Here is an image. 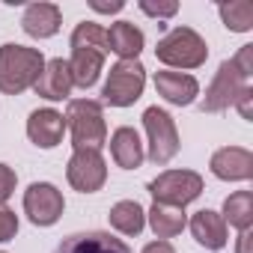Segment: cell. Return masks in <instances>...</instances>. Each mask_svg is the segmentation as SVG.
I'll list each match as a JSON object with an SVG mask.
<instances>
[{"mask_svg": "<svg viewBox=\"0 0 253 253\" xmlns=\"http://www.w3.org/2000/svg\"><path fill=\"white\" fill-rule=\"evenodd\" d=\"M42 69H45V54L39 48H27L15 42L0 45V92L21 95L39 81Z\"/></svg>", "mask_w": 253, "mask_h": 253, "instance_id": "1", "label": "cell"}, {"mask_svg": "<svg viewBox=\"0 0 253 253\" xmlns=\"http://www.w3.org/2000/svg\"><path fill=\"white\" fill-rule=\"evenodd\" d=\"M66 125L72 131L75 149H101L107 140V122L101 101L95 98H72L66 107Z\"/></svg>", "mask_w": 253, "mask_h": 253, "instance_id": "2", "label": "cell"}, {"mask_svg": "<svg viewBox=\"0 0 253 253\" xmlns=\"http://www.w3.org/2000/svg\"><path fill=\"white\" fill-rule=\"evenodd\" d=\"M155 57L170 69H200L209 60V45L197 30L173 27L170 33H164L158 39Z\"/></svg>", "mask_w": 253, "mask_h": 253, "instance_id": "3", "label": "cell"}, {"mask_svg": "<svg viewBox=\"0 0 253 253\" xmlns=\"http://www.w3.org/2000/svg\"><path fill=\"white\" fill-rule=\"evenodd\" d=\"M146 86V69L140 60H119L116 66H110L101 98L110 107H131Z\"/></svg>", "mask_w": 253, "mask_h": 253, "instance_id": "4", "label": "cell"}, {"mask_svg": "<svg viewBox=\"0 0 253 253\" xmlns=\"http://www.w3.org/2000/svg\"><path fill=\"white\" fill-rule=\"evenodd\" d=\"M143 128H146V137H149L146 158L152 164H158V167L170 164L176 158L179 146H182L179 128H176L173 116L167 110H161V107H146V113H143Z\"/></svg>", "mask_w": 253, "mask_h": 253, "instance_id": "5", "label": "cell"}, {"mask_svg": "<svg viewBox=\"0 0 253 253\" xmlns=\"http://www.w3.org/2000/svg\"><path fill=\"white\" fill-rule=\"evenodd\" d=\"M149 194L161 206L185 209L203 194V176L194 170H164L158 179L149 182Z\"/></svg>", "mask_w": 253, "mask_h": 253, "instance_id": "6", "label": "cell"}, {"mask_svg": "<svg viewBox=\"0 0 253 253\" xmlns=\"http://www.w3.org/2000/svg\"><path fill=\"white\" fill-rule=\"evenodd\" d=\"M247 81H250V78H247L232 60H223V63L217 66V72H214V78H211L206 95H203V104H200L203 113H220V110H226L229 104H235V98L250 86Z\"/></svg>", "mask_w": 253, "mask_h": 253, "instance_id": "7", "label": "cell"}, {"mask_svg": "<svg viewBox=\"0 0 253 253\" xmlns=\"http://www.w3.org/2000/svg\"><path fill=\"white\" fill-rule=\"evenodd\" d=\"M66 179L81 194H95L107 182V164L98 149H75L66 167Z\"/></svg>", "mask_w": 253, "mask_h": 253, "instance_id": "8", "label": "cell"}, {"mask_svg": "<svg viewBox=\"0 0 253 253\" xmlns=\"http://www.w3.org/2000/svg\"><path fill=\"white\" fill-rule=\"evenodd\" d=\"M63 209H66L63 194L51 182H33L24 191V214L36 226H54L63 217Z\"/></svg>", "mask_w": 253, "mask_h": 253, "instance_id": "9", "label": "cell"}, {"mask_svg": "<svg viewBox=\"0 0 253 253\" xmlns=\"http://www.w3.org/2000/svg\"><path fill=\"white\" fill-rule=\"evenodd\" d=\"M209 167L223 182H247L253 179V152L244 146H223L211 155Z\"/></svg>", "mask_w": 253, "mask_h": 253, "instance_id": "10", "label": "cell"}, {"mask_svg": "<svg viewBox=\"0 0 253 253\" xmlns=\"http://www.w3.org/2000/svg\"><path fill=\"white\" fill-rule=\"evenodd\" d=\"M54 253H131V247L110 232L92 229V232H75L63 238Z\"/></svg>", "mask_w": 253, "mask_h": 253, "instance_id": "11", "label": "cell"}, {"mask_svg": "<svg viewBox=\"0 0 253 253\" xmlns=\"http://www.w3.org/2000/svg\"><path fill=\"white\" fill-rule=\"evenodd\" d=\"M66 134V116L54 107H39L27 119V137L39 149H54Z\"/></svg>", "mask_w": 253, "mask_h": 253, "instance_id": "12", "label": "cell"}, {"mask_svg": "<svg viewBox=\"0 0 253 253\" xmlns=\"http://www.w3.org/2000/svg\"><path fill=\"white\" fill-rule=\"evenodd\" d=\"M72 86H75V84H72L69 60H63V57L48 60L45 69H42V75H39V81L33 84L36 95H42V98H48V101H63V98H69Z\"/></svg>", "mask_w": 253, "mask_h": 253, "instance_id": "13", "label": "cell"}, {"mask_svg": "<svg viewBox=\"0 0 253 253\" xmlns=\"http://www.w3.org/2000/svg\"><path fill=\"white\" fill-rule=\"evenodd\" d=\"M155 89H158V95H164V98H167L170 104H176V107H185V104H191V101L200 95V84H197L194 75L170 72V69L155 72Z\"/></svg>", "mask_w": 253, "mask_h": 253, "instance_id": "14", "label": "cell"}, {"mask_svg": "<svg viewBox=\"0 0 253 253\" xmlns=\"http://www.w3.org/2000/svg\"><path fill=\"white\" fill-rule=\"evenodd\" d=\"M110 155H113L116 167H122V170H137L143 164L146 152H143L140 134L131 128V125H119V128L110 134Z\"/></svg>", "mask_w": 253, "mask_h": 253, "instance_id": "15", "label": "cell"}, {"mask_svg": "<svg viewBox=\"0 0 253 253\" xmlns=\"http://www.w3.org/2000/svg\"><path fill=\"white\" fill-rule=\"evenodd\" d=\"M63 24V12L57 3H30L21 15V27L33 39H51Z\"/></svg>", "mask_w": 253, "mask_h": 253, "instance_id": "16", "label": "cell"}, {"mask_svg": "<svg viewBox=\"0 0 253 253\" xmlns=\"http://www.w3.org/2000/svg\"><path fill=\"white\" fill-rule=\"evenodd\" d=\"M188 226H191V235L197 238V244H203L206 250H223V247H226L229 232H226V223H223V217H220L217 211L200 209V211L191 217Z\"/></svg>", "mask_w": 253, "mask_h": 253, "instance_id": "17", "label": "cell"}, {"mask_svg": "<svg viewBox=\"0 0 253 253\" xmlns=\"http://www.w3.org/2000/svg\"><path fill=\"white\" fill-rule=\"evenodd\" d=\"M143 42V30H137L131 21H116L107 30V51H113L119 60H137Z\"/></svg>", "mask_w": 253, "mask_h": 253, "instance_id": "18", "label": "cell"}, {"mask_svg": "<svg viewBox=\"0 0 253 253\" xmlns=\"http://www.w3.org/2000/svg\"><path fill=\"white\" fill-rule=\"evenodd\" d=\"M104 57H107V54L92 51V48H72V60H69L72 84L81 86V89H89V86L98 81V75H101Z\"/></svg>", "mask_w": 253, "mask_h": 253, "instance_id": "19", "label": "cell"}, {"mask_svg": "<svg viewBox=\"0 0 253 253\" xmlns=\"http://www.w3.org/2000/svg\"><path fill=\"white\" fill-rule=\"evenodd\" d=\"M107 220L122 235H140L143 226H146V211H143V206L137 200H119L107 211Z\"/></svg>", "mask_w": 253, "mask_h": 253, "instance_id": "20", "label": "cell"}, {"mask_svg": "<svg viewBox=\"0 0 253 253\" xmlns=\"http://www.w3.org/2000/svg\"><path fill=\"white\" fill-rule=\"evenodd\" d=\"M146 217H149L152 232H155L161 241H167V238L179 235V232L185 229V223H188L185 209H176V206H161V203H155V206L146 211Z\"/></svg>", "mask_w": 253, "mask_h": 253, "instance_id": "21", "label": "cell"}, {"mask_svg": "<svg viewBox=\"0 0 253 253\" xmlns=\"http://www.w3.org/2000/svg\"><path fill=\"white\" fill-rule=\"evenodd\" d=\"M223 223L235 226L238 232L241 229H250L253 226V194L250 191H235L223 200Z\"/></svg>", "mask_w": 253, "mask_h": 253, "instance_id": "22", "label": "cell"}, {"mask_svg": "<svg viewBox=\"0 0 253 253\" xmlns=\"http://www.w3.org/2000/svg\"><path fill=\"white\" fill-rule=\"evenodd\" d=\"M217 12H220V21L226 30H232V33L253 30V3L250 0H229V3L217 6Z\"/></svg>", "mask_w": 253, "mask_h": 253, "instance_id": "23", "label": "cell"}, {"mask_svg": "<svg viewBox=\"0 0 253 253\" xmlns=\"http://www.w3.org/2000/svg\"><path fill=\"white\" fill-rule=\"evenodd\" d=\"M72 48H92V51L110 54L107 51V30L95 21H81L72 33Z\"/></svg>", "mask_w": 253, "mask_h": 253, "instance_id": "24", "label": "cell"}, {"mask_svg": "<svg viewBox=\"0 0 253 253\" xmlns=\"http://www.w3.org/2000/svg\"><path fill=\"white\" fill-rule=\"evenodd\" d=\"M140 9L149 18H173L179 12V3H176V0H158V3H152V0H140Z\"/></svg>", "mask_w": 253, "mask_h": 253, "instance_id": "25", "label": "cell"}, {"mask_svg": "<svg viewBox=\"0 0 253 253\" xmlns=\"http://www.w3.org/2000/svg\"><path fill=\"white\" fill-rule=\"evenodd\" d=\"M18 232V214L6 206V203H0V244L3 241H12Z\"/></svg>", "mask_w": 253, "mask_h": 253, "instance_id": "26", "label": "cell"}, {"mask_svg": "<svg viewBox=\"0 0 253 253\" xmlns=\"http://www.w3.org/2000/svg\"><path fill=\"white\" fill-rule=\"evenodd\" d=\"M15 182H18L15 170L9 164H0V203H6L15 194Z\"/></svg>", "mask_w": 253, "mask_h": 253, "instance_id": "27", "label": "cell"}, {"mask_svg": "<svg viewBox=\"0 0 253 253\" xmlns=\"http://www.w3.org/2000/svg\"><path fill=\"white\" fill-rule=\"evenodd\" d=\"M232 63H235L247 78H250V75H253V45H244V48L232 57Z\"/></svg>", "mask_w": 253, "mask_h": 253, "instance_id": "28", "label": "cell"}, {"mask_svg": "<svg viewBox=\"0 0 253 253\" xmlns=\"http://www.w3.org/2000/svg\"><path fill=\"white\" fill-rule=\"evenodd\" d=\"M235 107H238V113H241L244 119H253V89H250V86L235 98Z\"/></svg>", "mask_w": 253, "mask_h": 253, "instance_id": "29", "label": "cell"}, {"mask_svg": "<svg viewBox=\"0 0 253 253\" xmlns=\"http://www.w3.org/2000/svg\"><path fill=\"white\" fill-rule=\"evenodd\" d=\"M89 6L95 9V12H104V15H113V12H119L125 3L122 0H89Z\"/></svg>", "mask_w": 253, "mask_h": 253, "instance_id": "30", "label": "cell"}, {"mask_svg": "<svg viewBox=\"0 0 253 253\" xmlns=\"http://www.w3.org/2000/svg\"><path fill=\"white\" fill-rule=\"evenodd\" d=\"M143 253H176V247H173L170 241H161V238H158V241H149V244L143 247Z\"/></svg>", "mask_w": 253, "mask_h": 253, "instance_id": "31", "label": "cell"}, {"mask_svg": "<svg viewBox=\"0 0 253 253\" xmlns=\"http://www.w3.org/2000/svg\"><path fill=\"white\" fill-rule=\"evenodd\" d=\"M250 244H253V232H250V229H241V235H238V247H235V253H250Z\"/></svg>", "mask_w": 253, "mask_h": 253, "instance_id": "32", "label": "cell"}, {"mask_svg": "<svg viewBox=\"0 0 253 253\" xmlns=\"http://www.w3.org/2000/svg\"><path fill=\"white\" fill-rule=\"evenodd\" d=\"M0 253H6V250H0Z\"/></svg>", "mask_w": 253, "mask_h": 253, "instance_id": "33", "label": "cell"}]
</instances>
